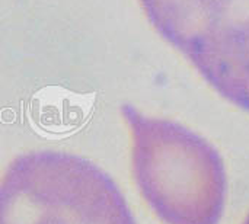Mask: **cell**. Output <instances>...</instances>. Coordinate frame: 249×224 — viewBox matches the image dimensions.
Returning a JSON list of instances; mask_svg holds the SVG:
<instances>
[{
    "instance_id": "cell-1",
    "label": "cell",
    "mask_w": 249,
    "mask_h": 224,
    "mask_svg": "<svg viewBox=\"0 0 249 224\" xmlns=\"http://www.w3.org/2000/svg\"><path fill=\"white\" fill-rule=\"evenodd\" d=\"M137 188L165 224H220L228 195L223 157L185 125L123 105Z\"/></svg>"
},
{
    "instance_id": "cell-3",
    "label": "cell",
    "mask_w": 249,
    "mask_h": 224,
    "mask_svg": "<svg viewBox=\"0 0 249 224\" xmlns=\"http://www.w3.org/2000/svg\"><path fill=\"white\" fill-rule=\"evenodd\" d=\"M156 32L249 112V0H140Z\"/></svg>"
},
{
    "instance_id": "cell-2",
    "label": "cell",
    "mask_w": 249,
    "mask_h": 224,
    "mask_svg": "<svg viewBox=\"0 0 249 224\" xmlns=\"http://www.w3.org/2000/svg\"><path fill=\"white\" fill-rule=\"evenodd\" d=\"M0 224H137L115 181L89 159L38 150L0 181Z\"/></svg>"
},
{
    "instance_id": "cell-4",
    "label": "cell",
    "mask_w": 249,
    "mask_h": 224,
    "mask_svg": "<svg viewBox=\"0 0 249 224\" xmlns=\"http://www.w3.org/2000/svg\"><path fill=\"white\" fill-rule=\"evenodd\" d=\"M242 224H249V214H248V217L245 219V222H244V223H242Z\"/></svg>"
}]
</instances>
